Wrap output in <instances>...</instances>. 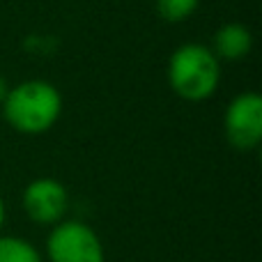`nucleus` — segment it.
I'll use <instances>...</instances> for the list:
<instances>
[{"mask_svg":"<svg viewBox=\"0 0 262 262\" xmlns=\"http://www.w3.org/2000/svg\"><path fill=\"white\" fill-rule=\"evenodd\" d=\"M226 138L237 149H255L262 140V97L242 92L230 101L223 115Z\"/></svg>","mask_w":262,"mask_h":262,"instance_id":"4","label":"nucleus"},{"mask_svg":"<svg viewBox=\"0 0 262 262\" xmlns=\"http://www.w3.org/2000/svg\"><path fill=\"white\" fill-rule=\"evenodd\" d=\"M0 108L12 129L18 134L37 136L58 122L62 113V97L49 81H23L9 88Z\"/></svg>","mask_w":262,"mask_h":262,"instance_id":"1","label":"nucleus"},{"mask_svg":"<svg viewBox=\"0 0 262 262\" xmlns=\"http://www.w3.org/2000/svg\"><path fill=\"white\" fill-rule=\"evenodd\" d=\"M0 262H41V255L21 237H0Z\"/></svg>","mask_w":262,"mask_h":262,"instance_id":"7","label":"nucleus"},{"mask_svg":"<svg viewBox=\"0 0 262 262\" xmlns=\"http://www.w3.org/2000/svg\"><path fill=\"white\" fill-rule=\"evenodd\" d=\"M51 262H104V246L97 232L81 221H64L46 242Z\"/></svg>","mask_w":262,"mask_h":262,"instance_id":"3","label":"nucleus"},{"mask_svg":"<svg viewBox=\"0 0 262 262\" xmlns=\"http://www.w3.org/2000/svg\"><path fill=\"white\" fill-rule=\"evenodd\" d=\"M5 223V205H3V198H0V228Z\"/></svg>","mask_w":262,"mask_h":262,"instance_id":"10","label":"nucleus"},{"mask_svg":"<svg viewBox=\"0 0 262 262\" xmlns=\"http://www.w3.org/2000/svg\"><path fill=\"white\" fill-rule=\"evenodd\" d=\"M200 0H157V12L163 21L182 23L193 16Z\"/></svg>","mask_w":262,"mask_h":262,"instance_id":"8","label":"nucleus"},{"mask_svg":"<svg viewBox=\"0 0 262 262\" xmlns=\"http://www.w3.org/2000/svg\"><path fill=\"white\" fill-rule=\"evenodd\" d=\"M69 207L67 189L53 177L32 180L23 191V209L35 223H58Z\"/></svg>","mask_w":262,"mask_h":262,"instance_id":"5","label":"nucleus"},{"mask_svg":"<svg viewBox=\"0 0 262 262\" xmlns=\"http://www.w3.org/2000/svg\"><path fill=\"white\" fill-rule=\"evenodd\" d=\"M253 49V35L246 26L242 23H226L216 30L214 35V49L212 53L219 60H228V62H235L242 60L251 53Z\"/></svg>","mask_w":262,"mask_h":262,"instance_id":"6","label":"nucleus"},{"mask_svg":"<svg viewBox=\"0 0 262 262\" xmlns=\"http://www.w3.org/2000/svg\"><path fill=\"white\" fill-rule=\"evenodd\" d=\"M221 81V60L203 44H182L168 60V83L186 101H205Z\"/></svg>","mask_w":262,"mask_h":262,"instance_id":"2","label":"nucleus"},{"mask_svg":"<svg viewBox=\"0 0 262 262\" xmlns=\"http://www.w3.org/2000/svg\"><path fill=\"white\" fill-rule=\"evenodd\" d=\"M7 92H9L7 81H5V78L0 76V106H3V101H5V97H7Z\"/></svg>","mask_w":262,"mask_h":262,"instance_id":"9","label":"nucleus"}]
</instances>
